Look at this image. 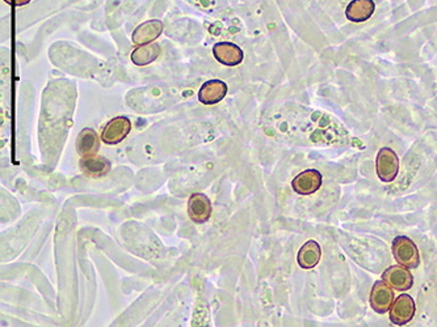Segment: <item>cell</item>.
I'll use <instances>...</instances> for the list:
<instances>
[{"instance_id": "obj_1", "label": "cell", "mask_w": 437, "mask_h": 327, "mask_svg": "<svg viewBox=\"0 0 437 327\" xmlns=\"http://www.w3.org/2000/svg\"><path fill=\"white\" fill-rule=\"evenodd\" d=\"M392 252L398 265L407 269H416L419 266V250L412 240L406 235L394 238L392 245Z\"/></svg>"}, {"instance_id": "obj_2", "label": "cell", "mask_w": 437, "mask_h": 327, "mask_svg": "<svg viewBox=\"0 0 437 327\" xmlns=\"http://www.w3.org/2000/svg\"><path fill=\"white\" fill-rule=\"evenodd\" d=\"M376 172L382 182H393L399 172V159L392 148H381L376 157Z\"/></svg>"}, {"instance_id": "obj_3", "label": "cell", "mask_w": 437, "mask_h": 327, "mask_svg": "<svg viewBox=\"0 0 437 327\" xmlns=\"http://www.w3.org/2000/svg\"><path fill=\"white\" fill-rule=\"evenodd\" d=\"M131 131V122L128 117L113 118L102 131V140L108 145H114L122 142Z\"/></svg>"}, {"instance_id": "obj_4", "label": "cell", "mask_w": 437, "mask_h": 327, "mask_svg": "<svg viewBox=\"0 0 437 327\" xmlns=\"http://www.w3.org/2000/svg\"><path fill=\"white\" fill-rule=\"evenodd\" d=\"M394 302V291L384 280L376 282L370 291V306L374 311L384 314L392 309Z\"/></svg>"}, {"instance_id": "obj_5", "label": "cell", "mask_w": 437, "mask_h": 327, "mask_svg": "<svg viewBox=\"0 0 437 327\" xmlns=\"http://www.w3.org/2000/svg\"><path fill=\"white\" fill-rule=\"evenodd\" d=\"M323 182V177L317 169L303 170L291 181L293 190L300 195H311L317 193Z\"/></svg>"}, {"instance_id": "obj_6", "label": "cell", "mask_w": 437, "mask_h": 327, "mask_svg": "<svg viewBox=\"0 0 437 327\" xmlns=\"http://www.w3.org/2000/svg\"><path fill=\"white\" fill-rule=\"evenodd\" d=\"M415 311H416L415 301H414L411 296L406 294H401V296H398L395 299L393 305H392L390 321L394 325L403 326V325L409 323L414 318Z\"/></svg>"}, {"instance_id": "obj_7", "label": "cell", "mask_w": 437, "mask_h": 327, "mask_svg": "<svg viewBox=\"0 0 437 327\" xmlns=\"http://www.w3.org/2000/svg\"><path fill=\"white\" fill-rule=\"evenodd\" d=\"M213 55L215 60L223 66L235 67L244 59V52L238 45L232 43H218L213 46Z\"/></svg>"}, {"instance_id": "obj_8", "label": "cell", "mask_w": 437, "mask_h": 327, "mask_svg": "<svg viewBox=\"0 0 437 327\" xmlns=\"http://www.w3.org/2000/svg\"><path fill=\"white\" fill-rule=\"evenodd\" d=\"M164 26L161 20H149L138 26L131 34V41L138 46L153 43L155 40L163 33Z\"/></svg>"}, {"instance_id": "obj_9", "label": "cell", "mask_w": 437, "mask_h": 327, "mask_svg": "<svg viewBox=\"0 0 437 327\" xmlns=\"http://www.w3.org/2000/svg\"><path fill=\"white\" fill-rule=\"evenodd\" d=\"M188 215L192 221L203 224L212 215V201L205 194H192L188 201Z\"/></svg>"}, {"instance_id": "obj_10", "label": "cell", "mask_w": 437, "mask_h": 327, "mask_svg": "<svg viewBox=\"0 0 437 327\" xmlns=\"http://www.w3.org/2000/svg\"><path fill=\"white\" fill-rule=\"evenodd\" d=\"M384 282L390 285L396 291H409L414 284V277L407 267H403L401 265L392 266L386 270L382 275Z\"/></svg>"}, {"instance_id": "obj_11", "label": "cell", "mask_w": 437, "mask_h": 327, "mask_svg": "<svg viewBox=\"0 0 437 327\" xmlns=\"http://www.w3.org/2000/svg\"><path fill=\"white\" fill-rule=\"evenodd\" d=\"M226 94H227V84L222 80L213 79L201 85L198 91V101L204 105H215L221 102L226 97Z\"/></svg>"}, {"instance_id": "obj_12", "label": "cell", "mask_w": 437, "mask_h": 327, "mask_svg": "<svg viewBox=\"0 0 437 327\" xmlns=\"http://www.w3.org/2000/svg\"><path fill=\"white\" fill-rule=\"evenodd\" d=\"M77 152L82 157H94L100 150V138L94 128H83L75 142Z\"/></svg>"}, {"instance_id": "obj_13", "label": "cell", "mask_w": 437, "mask_h": 327, "mask_svg": "<svg viewBox=\"0 0 437 327\" xmlns=\"http://www.w3.org/2000/svg\"><path fill=\"white\" fill-rule=\"evenodd\" d=\"M376 4L373 0H352L345 9V17L352 23H364L373 16Z\"/></svg>"}, {"instance_id": "obj_14", "label": "cell", "mask_w": 437, "mask_h": 327, "mask_svg": "<svg viewBox=\"0 0 437 327\" xmlns=\"http://www.w3.org/2000/svg\"><path fill=\"white\" fill-rule=\"evenodd\" d=\"M79 167L86 176L91 178H100L107 176L111 172L112 164L109 160L103 156H94V157H82Z\"/></svg>"}, {"instance_id": "obj_15", "label": "cell", "mask_w": 437, "mask_h": 327, "mask_svg": "<svg viewBox=\"0 0 437 327\" xmlns=\"http://www.w3.org/2000/svg\"><path fill=\"white\" fill-rule=\"evenodd\" d=\"M320 257H322L320 245L314 240H310L302 245L298 255H297V262L302 269H314L319 263Z\"/></svg>"}, {"instance_id": "obj_16", "label": "cell", "mask_w": 437, "mask_h": 327, "mask_svg": "<svg viewBox=\"0 0 437 327\" xmlns=\"http://www.w3.org/2000/svg\"><path fill=\"white\" fill-rule=\"evenodd\" d=\"M159 55H161V46L159 43H153L136 48L131 51L130 59L136 66L144 67L155 62Z\"/></svg>"}, {"instance_id": "obj_17", "label": "cell", "mask_w": 437, "mask_h": 327, "mask_svg": "<svg viewBox=\"0 0 437 327\" xmlns=\"http://www.w3.org/2000/svg\"><path fill=\"white\" fill-rule=\"evenodd\" d=\"M4 1L9 4V6H12V7H23V6L29 4L32 0H4Z\"/></svg>"}]
</instances>
